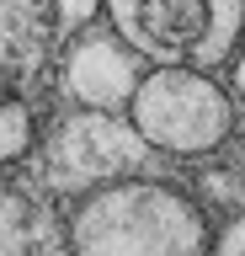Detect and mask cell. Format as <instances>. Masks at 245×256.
<instances>
[{
	"label": "cell",
	"instance_id": "obj_7",
	"mask_svg": "<svg viewBox=\"0 0 245 256\" xmlns=\"http://www.w3.org/2000/svg\"><path fill=\"white\" fill-rule=\"evenodd\" d=\"M53 16L64 32H85L96 16H107V0H53Z\"/></svg>",
	"mask_w": 245,
	"mask_h": 256
},
{
	"label": "cell",
	"instance_id": "obj_6",
	"mask_svg": "<svg viewBox=\"0 0 245 256\" xmlns=\"http://www.w3.org/2000/svg\"><path fill=\"white\" fill-rule=\"evenodd\" d=\"M37 128H32V107L16 96H0V166H11L32 150Z\"/></svg>",
	"mask_w": 245,
	"mask_h": 256
},
{
	"label": "cell",
	"instance_id": "obj_2",
	"mask_svg": "<svg viewBox=\"0 0 245 256\" xmlns=\"http://www.w3.org/2000/svg\"><path fill=\"white\" fill-rule=\"evenodd\" d=\"M107 22L149 70H235L245 54V0H107Z\"/></svg>",
	"mask_w": 245,
	"mask_h": 256
},
{
	"label": "cell",
	"instance_id": "obj_1",
	"mask_svg": "<svg viewBox=\"0 0 245 256\" xmlns=\"http://www.w3.org/2000/svg\"><path fill=\"white\" fill-rule=\"evenodd\" d=\"M219 235L181 187L123 176L85 192L69 214L75 256H213Z\"/></svg>",
	"mask_w": 245,
	"mask_h": 256
},
{
	"label": "cell",
	"instance_id": "obj_9",
	"mask_svg": "<svg viewBox=\"0 0 245 256\" xmlns=\"http://www.w3.org/2000/svg\"><path fill=\"white\" fill-rule=\"evenodd\" d=\"M229 75H235V91H240V102H245V54H240V64H235Z\"/></svg>",
	"mask_w": 245,
	"mask_h": 256
},
{
	"label": "cell",
	"instance_id": "obj_8",
	"mask_svg": "<svg viewBox=\"0 0 245 256\" xmlns=\"http://www.w3.org/2000/svg\"><path fill=\"white\" fill-rule=\"evenodd\" d=\"M213 256H245V214H235V219L219 230V246H213Z\"/></svg>",
	"mask_w": 245,
	"mask_h": 256
},
{
	"label": "cell",
	"instance_id": "obj_3",
	"mask_svg": "<svg viewBox=\"0 0 245 256\" xmlns=\"http://www.w3.org/2000/svg\"><path fill=\"white\" fill-rule=\"evenodd\" d=\"M128 128L160 155H213L235 128V96L203 70H149L128 102Z\"/></svg>",
	"mask_w": 245,
	"mask_h": 256
},
{
	"label": "cell",
	"instance_id": "obj_5",
	"mask_svg": "<svg viewBox=\"0 0 245 256\" xmlns=\"http://www.w3.org/2000/svg\"><path fill=\"white\" fill-rule=\"evenodd\" d=\"M0 256H32V208L0 182Z\"/></svg>",
	"mask_w": 245,
	"mask_h": 256
},
{
	"label": "cell",
	"instance_id": "obj_4",
	"mask_svg": "<svg viewBox=\"0 0 245 256\" xmlns=\"http://www.w3.org/2000/svg\"><path fill=\"white\" fill-rule=\"evenodd\" d=\"M144 75V59L117 32H85L64 59V96H75L91 112H117L133 102Z\"/></svg>",
	"mask_w": 245,
	"mask_h": 256
}]
</instances>
